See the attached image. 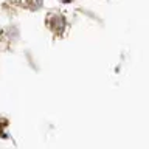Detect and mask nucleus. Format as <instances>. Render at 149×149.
I'll list each match as a JSON object with an SVG mask.
<instances>
[]
</instances>
